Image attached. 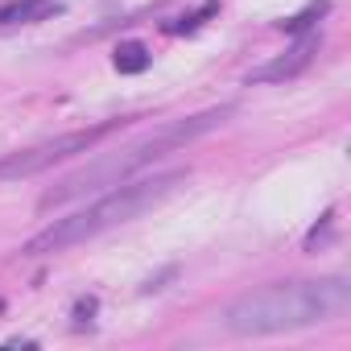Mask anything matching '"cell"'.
Returning a JSON list of instances; mask_svg holds the SVG:
<instances>
[{
    "instance_id": "cell-3",
    "label": "cell",
    "mask_w": 351,
    "mask_h": 351,
    "mask_svg": "<svg viewBox=\"0 0 351 351\" xmlns=\"http://www.w3.org/2000/svg\"><path fill=\"white\" fill-rule=\"evenodd\" d=\"M182 182H186V169H169V173H157V178H128V182L112 186L108 195H99L95 203H87L83 211H71L66 219H54L46 232H38L25 244V256H54V252L75 248V244H87V240L136 219L141 211H153Z\"/></svg>"
},
{
    "instance_id": "cell-2",
    "label": "cell",
    "mask_w": 351,
    "mask_h": 351,
    "mask_svg": "<svg viewBox=\"0 0 351 351\" xmlns=\"http://www.w3.org/2000/svg\"><path fill=\"white\" fill-rule=\"evenodd\" d=\"M232 116V108H211V112H199V116H186V120H169V124H157L153 132H145L141 141L124 145V149H112V153H99L91 165H83L79 173H71V178H62L54 191L42 195V211H54L79 195H91V191H112L120 182H128L132 173H141L145 165H153L157 157L173 153V149H186L195 136L219 128L223 120Z\"/></svg>"
},
{
    "instance_id": "cell-4",
    "label": "cell",
    "mask_w": 351,
    "mask_h": 351,
    "mask_svg": "<svg viewBox=\"0 0 351 351\" xmlns=\"http://www.w3.org/2000/svg\"><path fill=\"white\" fill-rule=\"evenodd\" d=\"M120 120H108V124H95V128H83V132H66V136H54V141H42L34 149H21V153H9L0 157V182H17V178H34V173L75 157V153H87L95 141H104L108 132H116Z\"/></svg>"
},
{
    "instance_id": "cell-5",
    "label": "cell",
    "mask_w": 351,
    "mask_h": 351,
    "mask_svg": "<svg viewBox=\"0 0 351 351\" xmlns=\"http://www.w3.org/2000/svg\"><path fill=\"white\" fill-rule=\"evenodd\" d=\"M318 46H322V29H310V34H306V38H298L281 58H273V62L256 66V71L248 75V83H285V79H298V75L314 62Z\"/></svg>"
},
{
    "instance_id": "cell-1",
    "label": "cell",
    "mask_w": 351,
    "mask_h": 351,
    "mask_svg": "<svg viewBox=\"0 0 351 351\" xmlns=\"http://www.w3.org/2000/svg\"><path fill=\"white\" fill-rule=\"evenodd\" d=\"M351 302L347 277H322V281H277L265 289H252L236 298L223 310V326L240 339L256 335H285V330H306L318 322H330L343 314Z\"/></svg>"
},
{
    "instance_id": "cell-7",
    "label": "cell",
    "mask_w": 351,
    "mask_h": 351,
    "mask_svg": "<svg viewBox=\"0 0 351 351\" xmlns=\"http://www.w3.org/2000/svg\"><path fill=\"white\" fill-rule=\"evenodd\" d=\"M149 62H153V54H149L145 42H120L116 54H112V66L120 75H141V71H149Z\"/></svg>"
},
{
    "instance_id": "cell-9",
    "label": "cell",
    "mask_w": 351,
    "mask_h": 351,
    "mask_svg": "<svg viewBox=\"0 0 351 351\" xmlns=\"http://www.w3.org/2000/svg\"><path fill=\"white\" fill-rule=\"evenodd\" d=\"M215 13H219V5H215V0H207L199 13H191V17H182V21H173V25H165V29H169V34H195V29H199L207 17H215Z\"/></svg>"
},
{
    "instance_id": "cell-8",
    "label": "cell",
    "mask_w": 351,
    "mask_h": 351,
    "mask_svg": "<svg viewBox=\"0 0 351 351\" xmlns=\"http://www.w3.org/2000/svg\"><path fill=\"white\" fill-rule=\"evenodd\" d=\"M326 13H330V5H326V0H314V5H306L298 17L281 21V29H285V34H306V29H314V21H322Z\"/></svg>"
},
{
    "instance_id": "cell-6",
    "label": "cell",
    "mask_w": 351,
    "mask_h": 351,
    "mask_svg": "<svg viewBox=\"0 0 351 351\" xmlns=\"http://www.w3.org/2000/svg\"><path fill=\"white\" fill-rule=\"evenodd\" d=\"M66 5L62 0H5L0 5V29H17V25H38L58 17Z\"/></svg>"
}]
</instances>
